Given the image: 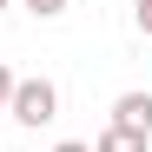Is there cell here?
<instances>
[{
    "mask_svg": "<svg viewBox=\"0 0 152 152\" xmlns=\"http://www.w3.org/2000/svg\"><path fill=\"white\" fill-rule=\"evenodd\" d=\"M7 99H13V66L0 60V113H7Z\"/></svg>",
    "mask_w": 152,
    "mask_h": 152,
    "instance_id": "cell-5",
    "label": "cell"
},
{
    "mask_svg": "<svg viewBox=\"0 0 152 152\" xmlns=\"http://www.w3.org/2000/svg\"><path fill=\"white\" fill-rule=\"evenodd\" d=\"M27 13H40V20H53V13H66V0H27Z\"/></svg>",
    "mask_w": 152,
    "mask_h": 152,
    "instance_id": "cell-4",
    "label": "cell"
},
{
    "mask_svg": "<svg viewBox=\"0 0 152 152\" xmlns=\"http://www.w3.org/2000/svg\"><path fill=\"white\" fill-rule=\"evenodd\" d=\"M0 7H7V0H0Z\"/></svg>",
    "mask_w": 152,
    "mask_h": 152,
    "instance_id": "cell-8",
    "label": "cell"
},
{
    "mask_svg": "<svg viewBox=\"0 0 152 152\" xmlns=\"http://www.w3.org/2000/svg\"><path fill=\"white\" fill-rule=\"evenodd\" d=\"M132 20H139V33L152 40V0H139V7H132Z\"/></svg>",
    "mask_w": 152,
    "mask_h": 152,
    "instance_id": "cell-6",
    "label": "cell"
},
{
    "mask_svg": "<svg viewBox=\"0 0 152 152\" xmlns=\"http://www.w3.org/2000/svg\"><path fill=\"white\" fill-rule=\"evenodd\" d=\"M53 152H93V145H80V139H66V145H53Z\"/></svg>",
    "mask_w": 152,
    "mask_h": 152,
    "instance_id": "cell-7",
    "label": "cell"
},
{
    "mask_svg": "<svg viewBox=\"0 0 152 152\" xmlns=\"http://www.w3.org/2000/svg\"><path fill=\"white\" fill-rule=\"evenodd\" d=\"M113 126L152 139V93H119V99H113Z\"/></svg>",
    "mask_w": 152,
    "mask_h": 152,
    "instance_id": "cell-2",
    "label": "cell"
},
{
    "mask_svg": "<svg viewBox=\"0 0 152 152\" xmlns=\"http://www.w3.org/2000/svg\"><path fill=\"white\" fill-rule=\"evenodd\" d=\"M93 152H145V139H139V132H119V126H106Z\"/></svg>",
    "mask_w": 152,
    "mask_h": 152,
    "instance_id": "cell-3",
    "label": "cell"
},
{
    "mask_svg": "<svg viewBox=\"0 0 152 152\" xmlns=\"http://www.w3.org/2000/svg\"><path fill=\"white\" fill-rule=\"evenodd\" d=\"M7 113L20 119V126H53L60 119V86L53 80H13V99H7Z\"/></svg>",
    "mask_w": 152,
    "mask_h": 152,
    "instance_id": "cell-1",
    "label": "cell"
}]
</instances>
